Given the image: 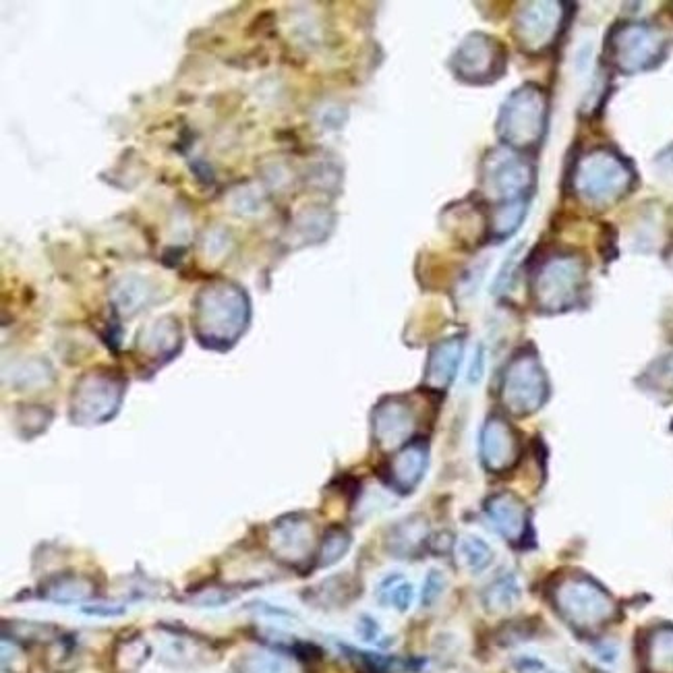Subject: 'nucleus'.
Listing matches in <instances>:
<instances>
[{"label":"nucleus","instance_id":"obj_1","mask_svg":"<svg viewBox=\"0 0 673 673\" xmlns=\"http://www.w3.org/2000/svg\"><path fill=\"white\" fill-rule=\"evenodd\" d=\"M249 319V301L245 290L234 284L218 282L206 286L195 301L193 324L197 338L214 348H228L245 332Z\"/></svg>","mask_w":673,"mask_h":673},{"label":"nucleus","instance_id":"obj_2","mask_svg":"<svg viewBox=\"0 0 673 673\" xmlns=\"http://www.w3.org/2000/svg\"><path fill=\"white\" fill-rule=\"evenodd\" d=\"M497 135L512 150H531L547 131V96L537 85H522L504 102L495 123Z\"/></svg>","mask_w":673,"mask_h":673},{"label":"nucleus","instance_id":"obj_3","mask_svg":"<svg viewBox=\"0 0 673 673\" xmlns=\"http://www.w3.org/2000/svg\"><path fill=\"white\" fill-rule=\"evenodd\" d=\"M553 601L562 618L578 630H595L616 613L611 595L589 576L564 578L553 593Z\"/></svg>","mask_w":673,"mask_h":673},{"label":"nucleus","instance_id":"obj_4","mask_svg":"<svg viewBox=\"0 0 673 673\" xmlns=\"http://www.w3.org/2000/svg\"><path fill=\"white\" fill-rule=\"evenodd\" d=\"M630 183V166L609 150H597L584 156L574 174L576 193L593 206H605V203L616 201L628 191Z\"/></svg>","mask_w":673,"mask_h":673},{"label":"nucleus","instance_id":"obj_5","mask_svg":"<svg viewBox=\"0 0 673 673\" xmlns=\"http://www.w3.org/2000/svg\"><path fill=\"white\" fill-rule=\"evenodd\" d=\"M549 396L547 373L535 350L524 348L510 361L504 384L502 400L508 411L516 417H529L541 411Z\"/></svg>","mask_w":673,"mask_h":673},{"label":"nucleus","instance_id":"obj_6","mask_svg":"<svg viewBox=\"0 0 673 673\" xmlns=\"http://www.w3.org/2000/svg\"><path fill=\"white\" fill-rule=\"evenodd\" d=\"M584 282V266L574 255L547 257L533 278V295L539 309L560 313L576 305Z\"/></svg>","mask_w":673,"mask_h":673},{"label":"nucleus","instance_id":"obj_7","mask_svg":"<svg viewBox=\"0 0 673 673\" xmlns=\"http://www.w3.org/2000/svg\"><path fill=\"white\" fill-rule=\"evenodd\" d=\"M125 382L110 371L87 373L73 392V421L81 425H98L119 411Z\"/></svg>","mask_w":673,"mask_h":673},{"label":"nucleus","instance_id":"obj_8","mask_svg":"<svg viewBox=\"0 0 673 673\" xmlns=\"http://www.w3.org/2000/svg\"><path fill=\"white\" fill-rule=\"evenodd\" d=\"M506 69V50L500 40L487 34H471L452 56V71L468 83H489Z\"/></svg>","mask_w":673,"mask_h":673},{"label":"nucleus","instance_id":"obj_9","mask_svg":"<svg viewBox=\"0 0 673 673\" xmlns=\"http://www.w3.org/2000/svg\"><path fill=\"white\" fill-rule=\"evenodd\" d=\"M533 166L514 150H493L483 164V189L500 201L522 199L533 185Z\"/></svg>","mask_w":673,"mask_h":673},{"label":"nucleus","instance_id":"obj_10","mask_svg":"<svg viewBox=\"0 0 673 673\" xmlns=\"http://www.w3.org/2000/svg\"><path fill=\"white\" fill-rule=\"evenodd\" d=\"M661 54V38L647 25H624L611 36V56L624 73L649 69Z\"/></svg>","mask_w":673,"mask_h":673},{"label":"nucleus","instance_id":"obj_11","mask_svg":"<svg viewBox=\"0 0 673 673\" xmlns=\"http://www.w3.org/2000/svg\"><path fill=\"white\" fill-rule=\"evenodd\" d=\"M564 5L560 3H526L514 17V32L524 50L539 52L560 34Z\"/></svg>","mask_w":673,"mask_h":673},{"label":"nucleus","instance_id":"obj_12","mask_svg":"<svg viewBox=\"0 0 673 673\" xmlns=\"http://www.w3.org/2000/svg\"><path fill=\"white\" fill-rule=\"evenodd\" d=\"M417 427L411 404L404 398H386L373 411V435L384 450H396L408 442Z\"/></svg>","mask_w":673,"mask_h":673},{"label":"nucleus","instance_id":"obj_13","mask_svg":"<svg viewBox=\"0 0 673 673\" xmlns=\"http://www.w3.org/2000/svg\"><path fill=\"white\" fill-rule=\"evenodd\" d=\"M518 435L502 417H491L481 431V460L487 471L504 473L518 460Z\"/></svg>","mask_w":673,"mask_h":673},{"label":"nucleus","instance_id":"obj_14","mask_svg":"<svg viewBox=\"0 0 673 673\" xmlns=\"http://www.w3.org/2000/svg\"><path fill=\"white\" fill-rule=\"evenodd\" d=\"M315 543V531L313 524L303 514H290L280 518L272 529V547L278 558L301 564L311 555Z\"/></svg>","mask_w":673,"mask_h":673},{"label":"nucleus","instance_id":"obj_15","mask_svg":"<svg viewBox=\"0 0 673 673\" xmlns=\"http://www.w3.org/2000/svg\"><path fill=\"white\" fill-rule=\"evenodd\" d=\"M485 514L495 531L510 543H520L529 531V510L514 493L491 495L485 502Z\"/></svg>","mask_w":673,"mask_h":673},{"label":"nucleus","instance_id":"obj_16","mask_svg":"<svg viewBox=\"0 0 673 673\" xmlns=\"http://www.w3.org/2000/svg\"><path fill=\"white\" fill-rule=\"evenodd\" d=\"M462 353H464V340L460 336H452V338L437 342L431 348L429 359H427L425 384L433 390L450 388L458 373Z\"/></svg>","mask_w":673,"mask_h":673},{"label":"nucleus","instance_id":"obj_17","mask_svg":"<svg viewBox=\"0 0 673 673\" xmlns=\"http://www.w3.org/2000/svg\"><path fill=\"white\" fill-rule=\"evenodd\" d=\"M429 462V448L425 442L404 446L392 460L390 475L400 493H411L423 479Z\"/></svg>","mask_w":673,"mask_h":673},{"label":"nucleus","instance_id":"obj_18","mask_svg":"<svg viewBox=\"0 0 673 673\" xmlns=\"http://www.w3.org/2000/svg\"><path fill=\"white\" fill-rule=\"evenodd\" d=\"M522 601V587L514 574H504L493 580L483 593V605L489 613H508Z\"/></svg>","mask_w":673,"mask_h":673},{"label":"nucleus","instance_id":"obj_19","mask_svg":"<svg viewBox=\"0 0 673 673\" xmlns=\"http://www.w3.org/2000/svg\"><path fill=\"white\" fill-rule=\"evenodd\" d=\"M94 584L81 576H58L42 587V597L54 603H77L92 597Z\"/></svg>","mask_w":673,"mask_h":673},{"label":"nucleus","instance_id":"obj_20","mask_svg":"<svg viewBox=\"0 0 673 673\" xmlns=\"http://www.w3.org/2000/svg\"><path fill=\"white\" fill-rule=\"evenodd\" d=\"M425 537L427 522L423 518H408L394 526L388 539V547L394 555H413L425 543Z\"/></svg>","mask_w":673,"mask_h":673},{"label":"nucleus","instance_id":"obj_21","mask_svg":"<svg viewBox=\"0 0 673 673\" xmlns=\"http://www.w3.org/2000/svg\"><path fill=\"white\" fill-rule=\"evenodd\" d=\"M647 665L653 673H673V626H659L649 634Z\"/></svg>","mask_w":673,"mask_h":673},{"label":"nucleus","instance_id":"obj_22","mask_svg":"<svg viewBox=\"0 0 673 673\" xmlns=\"http://www.w3.org/2000/svg\"><path fill=\"white\" fill-rule=\"evenodd\" d=\"M456 553L460 564L473 574L485 572L493 562V549L477 535H462L456 543Z\"/></svg>","mask_w":673,"mask_h":673},{"label":"nucleus","instance_id":"obj_23","mask_svg":"<svg viewBox=\"0 0 673 673\" xmlns=\"http://www.w3.org/2000/svg\"><path fill=\"white\" fill-rule=\"evenodd\" d=\"M524 218H526V197L502 203V206L497 208L493 214V222H491L493 237L497 239L512 237V234L520 228V224L524 222Z\"/></svg>","mask_w":673,"mask_h":673},{"label":"nucleus","instance_id":"obj_24","mask_svg":"<svg viewBox=\"0 0 673 673\" xmlns=\"http://www.w3.org/2000/svg\"><path fill=\"white\" fill-rule=\"evenodd\" d=\"M239 673H297V671L286 657L278 653L253 651L241 659Z\"/></svg>","mask_w":673,"mask_h":673},{"label":"nucleus","instance_id":"obj_25","mask_svg":"<svg viewBox=\"0 0 673 673\" xmlns=\"http://www.w3.org/2000/svg\"><path fill=\"white\" fill-rule=\"evenodd\" d=\"M379 599L386 605H392L398 611H408L415 599V589L411 582H406L400 574L388 576L382 584H379Z\"/></svg>","mask_w":673,"mask_h":673},{"label":"nucleus","instance_id":"obj_26","mask_svg":"<svg viewBox=\"0 0 673 673\" xmlns=\"http://www.w3.org/2000/svg\"><path fill=\"white\" fill-rule=\"evenodd\" d=\"M348 549H350V535L334 526L332 531L326 533L324 543L319 547V566L326 568L340 562L348 553Z\"/></svg>","mask_w":673,"mask_h":673},{"label":"nucleus","instance_id":"obj_27","mask_svg":"<svg viewBox=\"0 0 673 673\" xmlns=\"http://www.w3.org/2000/svg\"><path fill=\"white\" fill-rule=\"evenodd\" d=\"M328 214L326 212H319V210H309L301 216V230L305 232V237L309 241H319L324 239L328 234Z\"/></svg>","mask_w":673,"mask_h":673},{"label":"nucleus","instance_id":"obj_28","mask_svg":"<svg viewBox=\"0 0 673 673\" xmlns=\"http://www.w3.org/2000/svg\"><path fill=\"white\" fill-rule=\"evenodd\" d=\"M444 589H446V576L440 570H431L423 584V597H421L423 607H431L437 599L442 597Z\"/></svg>","mask_w":673,"mask_h":673},{"label":"nucleus","instance_id":"obj_29","mask_svg":"<svg viewBox=\"0 0 673 673\" xmlns=\"http://www.w3.org/2000/svg\"><path fill=\"white\" fill-rule=\"evenodd\" d=\"M483 371H485V350H483V346H477L471 369H468V384H471V386L479 384L481 377H483Z\"/></svg>","mask_w":673,"mask_h":673},{"label":"nucleus","instance_id":"obj_30","mask_svg":"<svg viewBox=\"0 0 673 673\" xmlns=\"http://www.w3.org/2000/svg\"><path fill=\"white\" fill-rule=\"evenodd\" d=\"M661 164L665 166V168H669V170H673V148H669L667 152H665V156L661 158Z\"/></svg>","mask_w":673,"mask_h":673}]
</instances>
